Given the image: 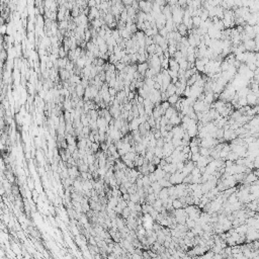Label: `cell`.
I'll list each match as a JSON object with an SVG mask.
<instances>
[{"mask_svg": "<svg viewBox=\"0 0 259 259\" xmlns=\"http://www.w3.org/2000/svg\"><path fill=\"white\" fill-rule=\"evenodd\" d=\"M70 74H69V72L68 71H66L65 69H59V78L63 81H67L70 79Z\"/></svg>", "mask_w": 259, "mask_h": 259, "instance_id": "3", "label": "cell"}, {"mask_svg": "<svg viewBox=\"0 0 259 259\" xmlns=\"http://www.w3.org/2000/svg\"><path fill=\"white\" fill-rule=\"evenodd\" d=\"M246 100H247V104L249 106H253V105H257V101H258V95L253 93V92H250L249 94H247L246 96Z\"/></svg>", "mask_w": 259, "mask_h": 259, "instance_id": "1", "label": "cell"}, {"mask_svg": "<svg viewBox=\"0 0 259 259\" xmlns=\"http://www.w3.org/2000/svg\"><path fill=\"white\" fill-rule=\"evenodd\" d=\"M144 83H145L147 86H149V87L152 89V88H153V86H154V83H155V82L153 81L152 78H145V79H144Z\"/></svg>", "mask_w": 259, "mask_h": 259, "instance_id": "15", "label": "cell"}, {"mask_svg": "<svg viewBox=\"0 0 259 259\" xmlns=\"http://www.w3.org/2000/svg\"><path fill=\"white\" fill-rule=\"evenodd\" d=\"M84 92H85V88L81 84H77L75 87V93H76L77 97L82 99V97L84 96Z\"/></svg>", "mask_w": 259, "mask_h": 259, "instance_id": "4", "label": "cell"}, {"mask_svg": "<svg viewBox=\"0 0 259 259\" xmlns=\"http://www.w3.org/2000/svg\"><path fill=\"white\" fill-rule=\"evenodd\" d=\"M167 33H168V32L166 31V29H165V27H164V29H162L161 31H159V32H158V34H159L160 36H162L163 39H166Z\"/></svg>", "mask_w": 259, "mask_h": 259, "instance_id": "19", "label": "cell"}, {"mask_svg": "<svg viewBox=\"0 0 259 259\" xmlns=\"http://www.w3.org/2000/svg\"><path fill=\"white\" fill-rule=\"evenodd\" d=\"M27 30H29V32H33V30H34V25H33V22L32 20H30L27 23Z\"/></svg>", "mask_w": 259, "mask_h": 259, "instance_id": "25", "label": "cell"}, {"mask_svg": "<svg viewBox=\"0 0 259 259\" xmlns=\"http://www.w3.org/2000/svg\"><path fill=\"white\" fill-rule=\"evenodd\" d=\"M146 6V1H139V8H141V11L145 8Z\"/></svg>", "mask_w": 259, "mask_h": 259, "instance_id": "27", "label": "cell"}, {"mask_svg": "<svg viewBox=\"0 0 259 259\" xmlns=\"http://www.w3.org/2000/svg\"><path fill=\"white\" fill-rule=\"evenodd\" d=\"M195 56L194 55H187V57H186V61L188 62V63H194L195 62Z\"/></svg>", "mask_w": 259, "mask_h": 259, "instance_id": "21", "label": "cell"}, {"mask_svg": "<svg viewBox=\"0 0 259 259\" xmlns=\"http://www.w3.org/2000/svg\"><path fill=\"white\" fill-rule=\"evenodd\" d=\"M239 158V156L236 154V153H234L233 151H230L229 153H228V155H227L226 159L225 160H229V161H232V162H235L237 159Z\"/></svg>", "mask_w": 259, "mask_h": 259, "instance_id": "7", "label": "cell"}, {"mask_svg": "<svg viewBox=\"0 0 259 259\" xmlns=\"http://www.w3.org/2000/svg\"><path fill=\"white\" fill-rule=\"evenodd\" d=\"M178 100H179V96H177L176 94L169 96V97H168V99H167V101L169 102V104H170L171 106L175 105V104H176V103L178 102Z\"/></svg>", "mask_w": 259, "mask_h": 259, "instance_id": "8", "label": "cell"}, {"mask_svg": "<svg viewBox=\"0 0 259 259\" xmlns=\"http://www.w3.org/2000/svg\"><path fill=\"white\" fill-rule=\"evenodd\" d=\"M122 197H123V199L125 200V201H129L130 200V194L129 193H125L122 195Z\"/></svg>", "mask_w": 259, "mask_h": 259, "instance_id": "28", "label": "cell"}, {"mask_svg": "<svg viewBox=\"0 0 259 259\" xmlns=\"http://www.w3.org/2000/svg\"><path fill=\"white\" fill-rule=\"evenodd\" d=\"M175 91H176V87H175V85L174 84H172V83H170L169 85H168V87H167V89H166V91H165V93H166V95L169 97L171 96V95H174L175 94Z\"/></svg>", "mask_w": 259, "mask_h": 259, "instance_id": "5", "label": "cell"}, {"mask_svg": "<svg viewBox=\"0 0 259 259\" xmlns=\"http://www.w3.org/2000/svg\"><path fill=\"white\" fill-rule=\"evenodd\" d=\"M148 68H149V66H148V63H147V62H146V63H142V64L137 65V71L140 73V75H142V76H144V77H145V73H146V71L148 70Z\"/></svg>", "mask_w": 259, "mask_h": 259, "instance_id": "2", "label": "cell"}, {"mask_svg": "<svg viewBox=\"0 0 259 259\" xmlns=\"http://www.w3.org/2000/svg\"><path fill=\"white\" fill-rule=\"evenodd\" d=\"M160 106H161L164 110H166V109H168L171 105L169 104V102H168V101H164V102H161V103H160Z\"/></svg>", "mask_w": 259, "mask_h": 259, "instance_id": "22", "label": "cell"}, {"mask_svg": "<svg viewBox=\"0 0 259 259\" xmlns=\"http://www.w3.org/2000/svg\"><path fill=\"white\" fill-rule=\"evenodd\" d=\"M112 36H113L115 41H116L118 38H121V36H119V33H118V30H113V31H112Z\"/></svg>", "mask_w": 259, "mask_h": 259, "instance_id": "20", "label": "cell"}, {"mask_svg": "<svg viewBox=\"0 0 259 259\" xmlns=\"http://www.w3.org/2000/svg\"><path fill=\"white\" fill-rule=\"evenodd\" d=\"M200 158V154L199 153H196V154H191V158H190V161L194 162V163H196V162L198 161V159Z\"/></svg>", "mask_w": 259, "mask_h": 259, "instance_id": "17", "label": "cell"}, {"mask_svg": "<svg viewBox=\"0 0 259 259\" xmlns=\"http://www.w3.org/2000/svg\"><path fill=\"white\" fill-rule=\"evenodd\" d=\"M199 152V147L197 146H193V147H190V153L191 154H196Z\"/></svg>", "mask_w": 259, "mask_h": 259, "instance_id": "24", "label": "cell"}, {"mask_svg": "<svg viewBox=\"0 0 259 259\" xmlns=\"http://www.w3.org/2000/svg\"><path fill=\"white\" fill-rule=\"evenodd\" d=\"M200 156H203V157H209L210 154V149H207V148H202V147H199V152Z\"/></svg>", "mask_w": 259, "mask_h": 259, "instance_id": "9", "label": "cell"}, {"mask_svg": "<svg viewBox=\"0 0 259 259\" xmlns=\"http://www.w3.org/2000/svg\"><path fill=\"white\" fill-rule=\"evenodd\" d=\"M155 49H156V45H151L146 48V52L149 54V56H152L155 54Z\"/></svg>", "mask_w": 259, "mask_h": 259, "instance_id": "13", "label": "cell"}, {"mask_svg": "<svg viewBox=\"0 0 259 259\" xmlns=\"http://www.w3.org/2000/svg\"><path fill=\"white\" fill-rule=\"evenodd\" d=\"M175 113H177L176 112V109H175V107L174 106H170L168 109H166V112H165V114H164V116L167 118V119H169L173 114H175Z\"/></svg>", "mask_w": 259, "mask_h": 259, "instance_id": "6", "label": "cell"}, {"mask_svg": "<svg viewBox=\"0 0 259 259\" xmlns=\"http://www.w3.org/2000/svg\"><path fill=\"white\" fill-rule=\"evenodd\" d=\"M156 168H157V166H155L154 164H152V163L149 162V164H148V166H147V169H148L149 173H154L155 170H156Z\"/></svg>", "mask_w": 259, "mask_h": 259, "instance_id": "16", "label": "cell"}, {"mask_svg": "<svg viewBox=\"0 0 259 259\" xmlns=\"http://www.w3.org/2000/svg\"><path fill=\"white\" fill-rule=\"evenodd\" d=\"M130 200L133 201V202H135V203H139V201H140V196L137 193L130 194Z\"/></svg>", "mask_w": 259, "mask_h": 259, "instance_id": "12", "label": "cell"}, {"mask_svg": "<svg viewBox=\"0 0 259 259\" xmlns=\"http://www.w3.org/2000/svg\"><path fill=\"white\" fill-rule=\"evenodd\" d=\"M164 140H163V138H160V139H158V140H156V147H159V148H163V146H164Z\"/></svg>", "mask_w": 259, "mask_h": 259, "instance_id": "23", "label": "cell"}, {"mask_svg": "<svg viewBox=\"0 0 259 259\" xmlns=\"http://www.w3.org/2000/svg\"><path fill=\"white\" fill-rule=\"evenodd\" d=\"M154 156L158 157L160 159H163V150H162V148H159V147L154 148Z\"/></svg>", "mask_w": 259, "mask_h": 259, "instance_id": "10", "label": "cell"}, {"mask_svg": "<svg viewBox=\"0 0 259 259\" xmlns=\"http://www.w3.org/2000/svg\"><path fill=\"white\" fill-rule=\"evenodd\" d=\"M172 208L174 209V210H179V209H182V202L176 198V199H174L173 201H172Z\"/></svg>", "mask_w": 259, "mask_h": 259, "instance_id": "11", "label": "cell"}, {"mask_svg": "<svg viewBox=\"0 0 259 259\" xmlns=\"http://www.w3.org/2000/svg\"><path fill=\"white\" fill-rule=\"evenodd\" d=\"M237 103H238V105L240 106V108H241V107H244V106H246V105H248V104H247V100H246V97L239 98V99H238V101H237Z\"/></svg>", "mask_w": 259, "mask_h": 259, "instance_id": "14", "label": "cell"}, {"mask_svg": "<svg viewBox=\"0 0 259 259\" xmlns=\"http://www.w3.org/2000/svg\"><path fill=\"white\" fill-rule=\"evenodd\" d=\"M153 136H154V139H156V140H158V139H160V138H162L161 137V133H160V131H156L154 134H153Z\"/></svg>", "mask_w": 259, "mask_h": 259, "instance_id": "26", "label": "cell"}, {"mask_svg": "<svg viewBox=\"0 0 259 259\" xmlns=\"http://www.w3.org/2000/svg\"><path fill=\"white\" fill-rule=\"evenodd\" d=\"M7 33V24H0V34Z\"/></svg>", "mask_w": 259, "mask_h": 259, "instance_id": "18", "label": "cell"}]
</instances>
